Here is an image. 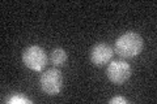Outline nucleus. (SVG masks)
Returning a JSON list of instances; mask_svg holds the SVG:
<instances>
[{"label": "nucleus", "mask_w": 157, "mask_h": 104, "mask_svg": "<svg viewBox=\"0 0 157 104\" xmlns=\"http://www.w3.org/2000/svg\"><path fill=\"white\" fill-rule=\"evenodd\" d=\"M144 48V39L135 31H127L117 38L114 49L123 59H132L141 53Z\"/></svg>", "instance_id": "f257e3e1"}, {"label": "nucleus", "mask_w": 157, "mask_h": 104, "mask_svg": "<svg viewBox=\"0 0 157 104\" xmlns=\"http://www.w3.org/2000/svg\"><path fill=\"white\" fill-rule=\"evenodd\" d=\"M39 86H41V90L47 95H58L63 88V77L60 70L56 68L45 70L39 77Z\"/></svg>", "instance_id": "f03ea898"}, {"label": "nucleus", "mask_w": 157, "mask_h": 104, "mask_svg": "<svg viewBox=\"0 0 157 104\" xmlns=\"http://www.w3.org/2000/svg\"><path fill=\"white\" fill-rule=\"evenodd\" d=\"M22 63L34 72H42L47 64V55L39 46H29L22 52Z\"/></svg>", "instance_id": "7ed1b4c3"}, {"label": "nucleus", "mask_w": 157, "mask_h": 104, "mask_svg": "<svg viewBox=\"0 0 157 104\" xmlns=\"http://www.w3.org/2000/svg\"><path fill=\"white\" fill-rule=\"evenodd\" d=\"M132 74V69L128 63L123 60L111 61L106 69V76L109 81L114 85H123Z\"/></svg>", "instance_id": "20e7f679"}, {"label": "nucleus", "mask_w": 157, "mask_h": 104, "mask_svg": "<svg viewBox=\"0 0 157 104\" xmlns=\"http://www.w3.org/2000/svg\"><path fill=\"white\" fill-rule=\"evenodd\" d=\"M113 55H114V51H113V47L110 44L104 43V42H100L94 44L92 47L90 52H89V57H90V63L93 64L94 66H104L109 63Z\"/></svg>", "instance_id": "39448f33"}, {"label": "nucleus", "mask_w": 157, "mask_h": 104, "mask_svg": "<svg viewBox=\"0 0 157 104\" xmlns=\"http://www.w3.org/2000/svg\"><path fill=\"white\" fill-rule=\"evenodd\" d=\"M48 60L54 66H62L67 61V52L63 48H54L50 52Z\"/></svg>", "instance_id": "423d86ee"}, {"label": "nucleus", "mask_w": 157, "mask_h": 104, "mask_svg": "<svg viewBox=\"0 0 157 104\" xmlns=\"http://www.w3.org/2000/svg\"><path fill=\"white\" fill-rule=\"evenodd\" d=\"M9 104H32L33 102L30 99H28L25 96H22L21 94H14V95L8 100Z\"/></svg>", "instance_id": "0eeeda50"}, {"label": "nucleus", "mask_w": 157, "mask_h": 104, "mask_svg": "<svg viewBox=\"0 0 157 104\" xmlns=\"http://www.w3.org/2000/svg\"><path fill=\"white\" fill-rule=\"evenodd\" d=\"M109 103L110 104H127L128 100H127L126 98H123V96H114L113 99H110Z\"/></svg>", "instance_id": "6e6552de"}]
</instances>
